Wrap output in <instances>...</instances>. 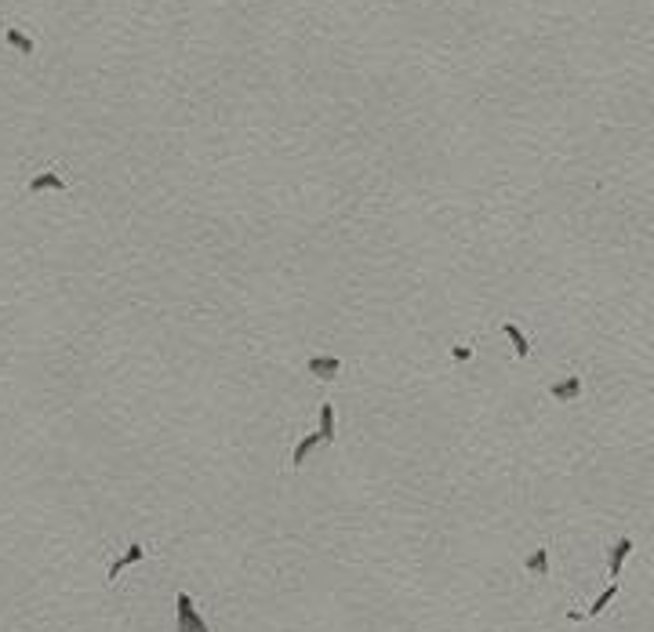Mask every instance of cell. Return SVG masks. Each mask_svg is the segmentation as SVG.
<instances>
[{
    "mask_svg": "<svg viewBox=\"0 0 654 632\" xmlns=\"http://www.w3.org/2000/svg\"><path fill=\"white\" fill-rule=\"evenodd\" d=\"M451 360L454 364H469V360H473V346H454L451 349Z\"/></svg>",
    "mask_w": 654,
    "mask_h": 632,
    "instance_id": "cell-12",
    "label": "cell"
},
{
    "mask_svg": "<svg viewBox=\"0 0 654 632\" xmlns=\"http://www.w3.org/2000/svg\"><path fill=\"white\" fill-rule=\"evenodd\" d=\"M523 567H527V574L545 578V574H549V549H534L527 559H523Z\"/></svg>",
    "mask_w": 654,
    "mask_h": 632,
    "instance_id": "cell-9",
    "label": "cell"
},
{
    "mask_svg": "<svg viewBox=\"0 0 654 632\" xmlns=\"http://www.w3.org/2000/svg\"><path fill=\"white\" fill-rule=\"evenodd\" d=\"M502 335H509V342L516 346V356H520V360H527V356H531V342H527V335H523L516 324H502Z\"/></svg>",
    "mask_w": 654,
    "mask_h": 632,
    "instance_id": "cell-8",
    "label": "cell"
},
{
    "mask_svg": "<svg viewBox=\"0 0 654 632\" xmlns=\"http://www.w3.org/2000/svg\"><path fill=\"white\" fill-rule=\"evenodd\" d=\"M581 389H586L581 375H571V378H563V382H552L549 385V396L560 400V404H574V400L581 396Z\"/></svg>",
    "mask_w": 654,
    "mask_h": 632,
    "instance_id": "cell-4",
    "label": "cell"
},
{
    "mask_svg": "<svg viewBox=\"0 0 654 632\" xmlns=\"http://www.w3.org/2000/svg\"><path fill=\"white\" fill-rule=\"evenodd\" d=\"M8 44H11V48H19L22 55H30V51H33V40H30V37H22V33L15 30V26L8 30Z\"/></svg>",
    "mask_w": 654,
    "mask_h": 632,
    "instance_id": "cell-10",
    "label": "cell"
},
{
    "mask_svg": "<svg viewBox=\"0 0 654 632\" xmlns=\"http://www.w3.org/2000/svg\"><path fill=\"white\" fill-rule=\"evenodd\" d=\"M633 552V538H618L615 545H610V578L618 582V574H622V564L629 559Z\"/></svg>",
    "mask_w": 654,
    "mask_h": 632,
    "instance_id": "cell-6",
    "label": "cell"
},
{
    "mask_svg": "<svg viewBox=\"0 0 654 632\" xmlns=\"http://www.w3.org/2000/svg\"><path fill=\"white\" fill-rule=\"evenodd\" d=\"M306 371H309V375L312 378H320V382H331L335 375H338V371H342V360H338V356H309V360H306Z\"/></svg>",
    "mask_w": 654,
    "mask_h": 632,
    "instance_id": "cell-3",
    "label": "cell"
},
{
    "mask_svg": "<svg viewBox=\"0 0 654 632\" xmlns=\"http://www.w3.org/2000/svg\"><path fill=\"white\" fill-rule=\"evenodd\" d=\"M175 611H178V632H211V622L196 611V603L186 593H178Z\"/></svg>",
    "mask_w": 654,
    "mask_h": 632,
    "instance_id": "cell-2",
    "label": "cell"
},
{
    "mask_svg": "<svg viewBox=\"0 0 654 632\" xmlns=\"http://www.w3.org/2000/svg\"><path fill=\"white\" fill-rule=\"evenodd\" d=\"M615 596H618V582H615V585H610V588H607V593H604V596H600V600H596V603H592V607H589V617H596V614H604V611H607V603H610V600H615Z\"/></svg>",
    "mask_w": 654,
    "mask_h": 632,
    "instance_id": "cell-11",
    "label": "cell"
},
{
    "mask_svg": "<svg viewBox=\"0 0 654 632\" xmlns=\"http://www.w3.org/2000/svg\"><path fill=\"white\" fill-rule=\"evenodd\" d=\"M44 189H59V193H66V178H62V175H55V171H44V175H37V178L30 182V193H44Z\"/></svg>",
    "mask_w": 654,
    "mask_h": 632,
    "instance_id": "cell-7",
    "label": "cell"
},
{
    "mask_svg": "<svg viewBox=\"0 0 654 632\" xmlns=\"http://www.w3.org/2000/svg\"><path fill=\"white\" fill-rule=\"evenodd\" d=\"M142 556H146V549H142V545H127V552H124L120 559H113V567H109V578H106V582H117L120 574H124V567H131V564H138Z\"/></svg>",
    "mask_w": 654,
    "mask_h": 632,
    "instance_id": "cell-5",
    "label": "cell"
},
{
    "mask_svg": "<svg viewBox=\"0 0 654 632\" xmlns=\"http://www.w3.org/2000/svg\"><path fill=\"white\" fill-rule=\"evenodd\" d=\"M331 440H335V404H320V429H317V433H309V436L295 447V454H291L295 469L306 462L312 447H320V443H331Z\"/></svg>",
    "mask_w": 654,
    "mask_h": 632,
    "instance_id": "cell-1",
    "label": "cell"
}]
</instances>
